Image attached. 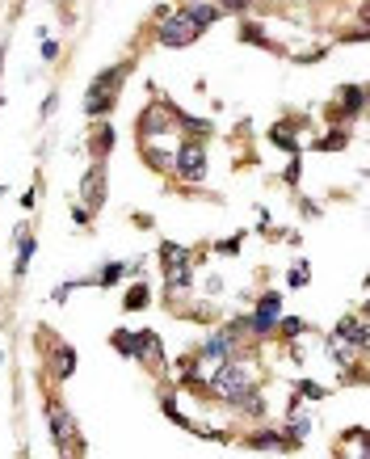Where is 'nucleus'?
Wrapping results in <instances>:
<instances>
[{
  "instance_id": "nucleus-18",
  "label": "nucleus",
  "mask_w": 370,
  "mask_h": 459,
  "mask_svg": "<svg viewBox=\"0 0 370 459\" xmlns=\"http://www.w3.org/2000/svg\"><path fill=\"white\" fill-rule=\"evenodd\" d=\"M308 274H312L308 266H295V270H291V287H303V283H308Z\"/></svg>"
},
{
  "instance_id": "nucleus-21",
  "label": "nucleus",
  "mask_w": 370,
  "mask_h": 459,
  "mask_svg": "<svg viewBox=\"0 0 370 459\" xmlns=\"http://www.w3.org/2000/svg\"><path fill=\"white\" fill-rule=\"evenodd\" d=\"M219 8H232V13H240V8H249V0H219Z\"/></svg>"
},
{
  "instance_id": "nucleus-11",
  "label": "nucleus",
  "mask_w": 370,
  "mask_h": 459,
  "mask_svg": "<svg viewBox=\"0 0 370 459\" xmlns=\"http://www.w3.org/2000/svg\"><path fill=\"white\" fill-rule=\"evenodd\" d=\"M185 13H190V17H194V21H198L202 30H206V25H211V21L219 17V4H194V8H185Z\"/></svg>"
},
{
  "instance_id": "nucleus-4",
  "label": "nucleus",
  "mask_w": 370,
  "mask_h": 459,
  "mask_svg": "<svg viewBox=\"0 0 370 459\" xmlns=\"http://www.w3.org/2000/svg\"><path fill=\"white\" fill-rule=\"evenodd\" d=\"M177 177H185V181H202L206 177V143L202 139H185L177 148Z\"/></svg>"
},
{
  "instance_id": "nucleus-6",
  "label": "nucleus",
  "mask_w": 370,
  "mask_h": 459,
  "mask_svg": "<svg viewBox=\"0 0 370 459\" xmlns=\"http://www.w3.org/2000/svg\"><path fill=\"white\" fill-rule=\"evenodd\" d=\"M278 321H282V299H278V295H265V299L257 304V316H253L249 325H253L257 333H270Z\"/></svg>"
},
{
  "instance_id": "nucleus-8",
  "label": "nucleus",
  "mask_w": 370,
  "mask_h": 459,
  "mask_svg": "<svg viewBox=\"0 0 370 459\" xmlns=\"http://www.w3.org/2000/svg\"><path fill=\"white\" fill-rule=\"evenodd\" d=\"M46 418H51V430H55V443L67 451V443H72V422H67V409L63 405H51L46 409Z\"/></svg>"
},
{
  "instance_id": "nucleus-12",
  "label": "nucleus",
  "mask_w": 370,
  "mask_h": 459,
  "mask_svg": "<svg viewBox=\"0 0 370 459\" xmlns=\"http://www.w3.org/2000/svg\"><path fill=\"white\" fill-rule=\"evenodd\" d=\"M29 253H34V240H29V232H21V249H17V278L25 274V266H29Z\"/></svg>"
},
{
  "instance_id": "nucleus-17",
  "label": "nucleus",
  "mask_w": 370,
  "mask_h": 459,
  "mask_svg": "<svg viewBox=\"0 0 370 459\" xmlns=\"http://www.w3.org/2000/svg\"><path fill=\"white\" fill-rule=\"evenodd\" d=\"M118 274H122V266H110V270H101V278H97V283H101V287H114V283H118Z\"/></svg>"
},
{
  "instance_id": "nucleus-9",
  "label": "nucleus",
  "mask_w": 370,
  "mask_h": 459,
  "mask_svg": "<svg viewBox=\"0 0 370 459\" xmlns=\"http://www.w3.org/2000/svg\"><path fill=\"white\" fill-rule=\"evenodd\" d=\"M84 202H88V207L101 202V169H97V164H93L88 177H84Z\"/></svg>"
},
{
  "instance_id": "nucleus-15",
  "label": "nucleus",
  "mask_w": 370,
  "mask_h": 459,
  "mask_svg": "<svg viewBox=\"0 0 370 459\" xmlns=\"http://www.w3.org/2000/svg\"><path fill=\"white\" fill-rule=\"evenodd\" d=\"M341 97H345V105H350V114H362V89H345Z\"/></svg>"
},
{
  "instance_id": "nucleus-13",
  "label": "nucleus",
  "mask_w": 370,
  "mask_h": 459,
  "mask_svg": "<svg viewBox=\"0 0 370 459\" xmlns=\"http://www.w3.org/2000/svg\"><path fill=\"white\" fill-rule=\"evenodd\" d=\"M72 367H76V354L63 346V350H59V358H55V375L63 380V375H72Z\"/></svg>"
},
{
  "instance_id": "nucleus-19",
  "label": "nucleus",
  "mask_w": 370,
  "mask_h": 459,
  "mask_svg": "<svg viewBox=\"0 0 370 459\" xmlns=\"http://www.w3.org/2000/svg\"><path fill=\"white\" fill-rule=\"evenodd\" d=\"M282 333H286V337H295V333H303V321H299V316H291V321H282Z\"/></svg>"
},
{
  "instance_id": "nucleus-10",
  "label": "nucleus",
  "mask_w": 370,
  "mask_h": 459,
  "mask_svg": "<svg viewBox=\"0 0 370 459\" xmlns=\"http://www.w3.org/2000/svg\"><path fill=\"white\" fill-rule=\"evenodd\" d=\"M253 447H257V451H291L295 443H291V439H282V434H257V439H253Z\"/></svg>"
},
{
  "instance_id": "nucleus-16",
  "label": "nucleus",
  "mask_w": 370,
  "mask_h": 459,
  "mask_svg": "<svg viewBox=\"0 0 370 459\" xmlns=\"http://www.w3.org/2000/svg\"><path fill=\"white\" fill-rule=\"evenodd\" d=\"M114 342H118L122 354H135V333H114Z\"/></svg>"
},
{
  "instance_id": "nucleus-1",
  "label": "nucleus",
  "mask_w": 370,
  "mask_h": 459,
  "mask_svg": "<svg viewBox=\"0 0 370 459\" xmlns=\"http://www.w3.org/2000/svg\"><path fill=\"white\" fill-rule=\"evenodd\" d=\"M156 34H160L164 46H190V42L202 34V25H198L185 8H160V13H156Z\"/></svg>"
},
{
  "instance_id": "nucleus-3",
  "label": "nucleus",
  "mask_w": 370,
  "mask_h": 459,
  "mask_svg": "<svg viewBox=\"0 0 370 459\" xmlns=\"http://www.w3.org/2000/svg\"><path fill=\"white\" fill-rule=\"evenodd\" d=\"M118 84H122V67H110V72H101V76L93 80V89H88V97H84V110H88V118H101V114L114 105V93H118Z\"/></svg>"
},
{
  "instance_id": "nucleus-2",
  "label": "nucleus",
  "mask_w": 370,
  "mask_h": 459,
  "mask_svg": "<svg viewBox=\"0 0 370 459\" xmlns=\"http://www.w3.org/2000/svg\"><path fill=\"white\" fill-rule=\"evenodd\" d=\"M211 392L219 396V401H232V405H240L249 392H253V380H249V371H240V367H219L215 375H211Z\"/></svg>"
},
{
  "instance_id": "nucleus-5",
  "label": "nucleus",
  "mask_w": 370,
  "mask_h": 459,
  "mask_svg": "<svg viewBox=\"0 0 370 459\" xmlns=\"http://www.w3.org/2000/svg\"><path fill=\"white\" fill-rule=\"evenodd\" d=\"M164 266H169V274H164L169 295H185L190 291V253L177 245H164Z\"/></svg>"
},
{
  "instance_id": "nucleus-14",
  "label": "nucleus",
  "mask_w": 370,
  "mask_h": 459,
  "mask_svg": "<svg viewBox=\"0 0 370 459\" xmlns=\"http://www.w3.org/2000/svg\"><path fill=\"white\" fill-rule=\"evenodd\" d=\"M143 304H147V287L139 283V287H131V291H126V308H143Z\"/></svg>"
},
{
  "instance_id": "nucleus-20",
  "label": "nucleus",
  "mask_w": 370,
  "mask_h": 459,
  "mask_svg": "<svg viewBox=\"0 0 370 459\" xmlns=\"http://www.w3.org/2000/svg\"><path fill=\"white\" fill-rule=\"evenodd\" d=\"M320 148H345V131H341V135H329V139H324Z\"/></svg>"
},
{
  "instance_id": "nucleus-7",
  "label": "nucleus",
  "mask_w": 370,
  "mask_h": 459,
  "mask_svg": "<svg viewBox=\"0 0 370 459\" xmlns=\"http://www.w3.org/2000/svg\"><path fill=\"white\" fill-rule=\"evenodd\" d=\"M333 337H341V342H345V346H354L358 354H362V350H366V346H370V337H366V325H362L358 316H345V321L337 325V333H333Z\"/></svg>"
}]
</instances>
